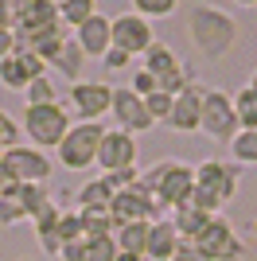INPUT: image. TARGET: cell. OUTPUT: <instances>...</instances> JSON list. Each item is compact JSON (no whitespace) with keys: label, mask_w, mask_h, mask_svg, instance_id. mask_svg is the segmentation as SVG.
Returning a JSON list of instances; mask_svg holds the SVG:
<instances>
[{"label":"cell","mask_w":257,"mask_h":261,"mask_svg":"<svg viewBox=\"0 0 257 261\" xmlns=\"http://www.w3.org/2000/svg\"><path fill=\"white\" fill-rule=\"evenodd\" d=\"M140 184L152 191L156 199V218L160 215H171L191 203V191H195V168L179 160H156L148 172H140Z\"/></svg>","instance_id":"6da1fadb"},{"label":"cell","mask_w":257,"mask_h":261,"mask_svg":"<svg viewBox=\"0 0 257 261\" xmlns=\"http://www.w3.org/2000/svg\"><path fill=\"white\" fill-rule=\"evenodd\" d=\"M187 35H191L195 51L203 59H222L230 47L238 43V23L226 16L222 8H211V4H199L187 16Z\"/></svg>","instance_id":"7a4b0ae2"},{"label":"cell","mask_w":257,"mask_h":261,"mask_svg":"<svg viewBox=\"0 0 257 261\" xmlns=\"http://www.w3.org/2000/svg\"><path fill=\"white\" fill-rule=\"evenodd\" d=\"M23 137L32 141V148L47 152V148H59L70 129V113H66L63 101H55V106H23Z\"/></svg>","instance_id":"3957f363"},{"label":"cell","mask_w":257,"mask_h":261,"mask_svg":"<svg viewBox=\"0 0 257 261\" xmlns=\"http://www.w3.org/2000/svg\"><path fill=\"white\" fill-rule=\"evenodd\" d=\"M106 137V125L101 121H74L70 129H66L63 144L55 148L59 152V164L70 168V172H90L97 164V144Z\"/></svg>","instance_id":"277c9868"},{"label":"cell","mask_w":257,"mask_h":261,"mask_svg":"<svg viewBox=\"0 0 257 261\" xmlns=\"http://www.w3.org/2000/svg\"><path fill=\"white\" fill-rule=\"evenodd\" d=\"M191 246L203 253L207 261H242V257H246L242 238L234 234L230 218H222V215H211V222L199 230V238H195Z\"/></svg>","instance_id":"5b68a950"},{"label":"cell","mask_w":257,"mask_h":261,"mask_svg":"<svg viewBox=\"0 0 257 261\" xmlns=\"http://www.w3.org/2000/svg\"><path fill=\"white\" fill-rule=\"evenodd\" d=\"M199 133H207L211 141L230 144L238 133V113L234 98L226 90H203V117H199Z\"/></svg>","instance_id":"8992f818"},{"label":"cell","mask_w":257,"mask_h":261,"mask_svg":"<svg viewBox=\"0 0 257 261\" xmlns=\"http://www.w3.org/2000/svg\"><path fill=\"white\" fill-rule=\"evenodd\" d=\"M0 168H4L16 184H47V179H51V156L32 148V144H12V148H4Z\"/></svg>","instance_id":"52a82bcc"},{"label":"cell","mask_w":257,"mask_h":261,"mask_svg":"<svg viewBox=\"0 0 257 261\" xmlns=\"http://www.w3.org/2000/svg\"><path fill=\"white\" fill-rule=\"evenodd\" d=\"M109 215H113L117 226H125V222H156V199H152V191L137 179V184L113 191Z\"/></svg>","instance_id":"ba28073f"},{"label":"cell","mask_w":257,"mask_h":261,"mask_svg":"<svg viewBox=\"0 0 257 261\" xmlns=\"http://www.w3.org/2000/svg\"><path fill=\"white\" fill-rule=\"evenodd\" d=\"M66 98H70V109H74L82 121H101L109 113V106H113V86H109V82H90V78H82V82H70V86H66Z\"/></svg>","instance_id":"9c48e42d"},{"label":"cell","mask_w":257,"mask_h":261,"mask_svg":"<svg viewBox=\"0 0 257 261\" xmlns=\"http://www.w3.org/2000/svg\"><path fill=\"white\" fill-rule=\"evenodd\" d=\"M109 32H113V47H121L125 55H144L152 43H156V32H152V23L144 20V16H137V12H121V16H113V23H109Z\"/></svg>","instance_id":"30bf717a"},{"label":"cell","mask_w":257,"mask_h":261,"mask_svg":"<svg viewBox=\"0 0 257 261\" xmlns=\"http://www.w3.org/2000/svg\"><path fill=\"white\" fill-rule=\"evenodd\" d=\"M109 113H113V121H117V129L125 133H148L156 121H152L148 106H144V98L140 94H133L128 86H113V106H109Z\"/></svg>","instance_id":"8fae6325"},{"label":"cell","mask_w":257,"mask_h":261,"mask_svg":"<svg viewBox=\"0 0 257 261\" xmlns=\"http://www.w3.org/2000/svg\"><path fill=\"white\" fill-rule=\"evenodd\" d=\"M137 164V137L125 129H106L101 144H97V168L101 175L117 172V168H133Z\"/></svg>","instance_id":"7c38bea8"},{"label":"cell","mask_w":257,"mask_h":261,"mask_svg":"<svg viewBox=\"0 0 257 261\" xmlns=\"http://www.w3.org/2000/svg\"><path fill=\"white\" fill-rule=\"evenodd\" d=\"M195 187L211 191V195L226 207V203L238 195V168L234 164H222V160H203L195 168Z\"/></svg>","instance_id":"4fadbf2b"},{"label":"cell","mask_w":257,"mask_h":261,"mask_svg":"<svg viewBox=\"0 0 257 261\" xmlns=\"http://www.w3.org/2000/svg\"><path fill=\"white\" fill-rule=\"evenodd\" d=\"M203 90L207 86H187L175 94V101H171V113H168V125L171 133H199V117H203Z\"/></svg>","instance_id":"5bb4252c"},{"label":"cell","mask_w":257,"mask_h":261,"mask_svg":"<svg viewBox=\"0 0 257 261\" xmlns=\"http://www.w3.org/2000/svg\"><path fill=\"white\" fill-rule=\"evenodd\" d=\"M109 23H113L109 16L94 12V16H90V20L74 32V43L82 47L86 59H106V51L113 47V32H109Z\"/></svg>","instance_id":"9a60e30c"},{"label":"cell","mask_w":257,"mask_h":261,"mask_svg":"<svg viewBox=\"0 0 257 261\" xmlns=\"http://www.w3.org/2000/svg\"><path fill=\"white\" fill-rule=\"evenodd\" d=\"M55 23H63V20H59V0H32V4H28V12L16 20V32L35 35V32L55 28Z\"/></svg>","instance_id":"2e32d148"},{"label":"cell","mask_w":257,"mask_h":261,"mask_svg":"<svg viewBox=\"0 0 257 261\" xmlns=\"http://www.w3.org/2000/svg\"><path fill=\"white\" fill-rule=\"evenodd\" d=\"M59 215H63V211L55 207H43L39 215L32 218L35 222V238H39V246H43V253H47V257H59V253H63V234H59Z\"/></svg>","instance_id":"e0dca14e"},{"label":"cell","mask_w":257,"mask_h":261,"mask_svg":"<svg viewBox=\"0 0 257 261\" xmlns=\"http://www.w3.org/2000/svg\"><path fill=\"white\" fill-rule=\"evenodd\" d=\"M179 230H175V222L171 218H156L152 222V230H148V253L152 257H160V261H168L171 253L179 250Z\"/></svg>","instance_id":"ac0fdd59"},{"label":"cell","mask_w":257,"mask_h":261,"mask_svg":"<svg viewBox=\"0 0 257 261\" xmlns=\"http://www.w3.org/2000/svg\"><path fill=\"white\" fill-rule=\"evenodd\" d=\"M47 66H55V70H59V74L66 78V86H70V82H82L86 55H82V47H78L74 39H66V43L59 47V51H55V59H51Z\"/></svg>","instance_id":"d6986e66"},{"label":"cell","mask_w":257,"mask_h":261,"mask_svg":"<svg viewBox=\"0 0 257 261\" xmlns=\"http://www.w3.org/2000/svg\"><path fill=\"white\" fill-rule=\"evenodd\" d=\"M148 230H152V222H125V226L113 230V242H117L121 253L144 257V253H148Z\"/></svg>","instance_id":"ffe728a7"},{"label":"cell","mask_w":257,"mask_h":261,"mask_svg":"<svg viewBox=\"0 0 257 261\" xmlns=\"http://www.w3.org/2000/svg\"><path fill=\"white\" fill-rule=\"evenodd\" d=\"M78 215H82V234L86 238H113L117 222H113L109 207H90V211H78Z\"/></svg>","instance_id":"44dd1931"},{"label":"cell","mask_w":257,"mask_h":261,"mask_svg":"<svg viewBox=\"0 0 257 261\" xmlns=\"http://www.w3.org/2000/svg\"><path fill=\"white\" fill-rule=\"evenodd\" d=\"M171 222H175V230H179L183 242H195V238H199V230L211 222V215L199 211V207H179V211H171Z\"/></svg>","instance_id":"7402d4cb"},{"label":"cell","mask_w":257,"mask_h":261,"mask_svg":"<svg viewBox=\"0 0 257 261\" xmlns=\"http://www.w3.org/2000/svg\"><path fill=\"white\" fill-rule=\"evenodd\" d=\"M179 63H183V59L171 51L168 43H152L148 51H144V63H140V66H144L152 78H160V74H168V70H175Z\"/></svg>","instance_id":"603a6c76"},{"label":"cell","mask_w":257,"mask_h":261,"mask_svg":"<svg viewBox=\"0 0 257 261\" xmlns=\"http://www.w3.org/2000/svg\"><path fill=\"white\" fill-rule=\"evenodd\" d=\"M0 82H4L8 90H16V94H23L35 78H32V70L23 66L20 55H8V59H0Z\"/></svg>","instance_id":"cb8c5ba5"},{"label":"cell","mask_w":257,"mask_h":261,"mask_svg":"<svg viewBox=\"0 0 257 261\" xmlns=\"http://www.w3.org/2000/svg\"><path fill=\"white\" fill-rule=\"evenodd\" d=\"M113 203V187L106 184V175H97L90 184H82L78 191V211H90V207H109Z\"/></svg>","instance_id":"d4e9b609"},{"label":"cell","mask_w":257,"mask_h":261,"mask_svg":"<svg viewBox=\"0 0 257 261\" xmlns=\"http://www.w3.org/2000/svg\"><path fill=\"white\" fill-rule=\"evenodd\" d=\"M94 12H97V0H59V20H63V28H74V32Z\"/></svg>","instance_id":"484cf974"},{"label":"cell","mask_w":257,"mask_h":261,"mask_svg":"<svg viewBox=\"0 0 257 261\" xmlns=\"http://www.w3.org/2000/svg\"><path fill=\"white\" fill-rule=\"evenodd\" d=\"M55 101H63V90L55 86V78H51V74L35 78L32 86L23 90V106H55Z\"/></svg>","instance_id":"4316f807"},{"label":"cell","mask_w":257,"mask_h":261,"mask_svg":"<svg viewBox=\"0 0 257 261\" xmlns=\"http://www.w3.org/2000/svg\"><path fill=\"white\" fill-rule=\"evenodd\" d=\"M230 156L238 164H257V129H238L230 141Z\"/></svg>","instance_id":"83f0119b"},{"label":"cell","mask_w":257,"mask_h":261,"mask_svg":"<svg viewBox=\"0 0 257 261\" xmlns=\"http://www.w3.org/2000/svg\"><path fill=\"white\" fill-rule=\"evenodd\" d=\"M234 113H238V129H257V94L249 86L234 94Z\"/></svg>","instance_id":"f1b7e54d"},{"label":"cell","mask_w":257,"mask_h":261,"mask_svg":"<svg viewBox=\"0 0 257 261\" xmlns=\"http://www.w3.org/2000/svg\"><path fill=\"white\" fill-rule=\"evenodd\" d=\"M20 203L28 211V218H35L43 207H51V195H47L43 184H20Z\"/></svg>","instance_id":"f546056e"},{"label":"cell","mask_w":257,"mask_h":261,"mask_svg":"<svg viewBox=\"0 0 257 261\" xmlns=\"http://www.w3.org/2000/svg\"><path fill=\"white\" fill-rule=\"evenodd\" d=\"M179 8V0H133V12L137 16H144V20H168L171 12Z\"/></svg>","instance_id":"4dcf8cb0"},{"label":"cell","mask_w":257,"mask_h":261,"mask_svg":"<svg viewBox=\"0 0 257 261\" xmlns=\"http://www.w3.org/2000/svg\"><path fill=\"white\" fill-rule=\"evenodd\" d=\"M23 218H28V211H23V203H20V187H16L12 195H0V226H16Z\"/></svg>","instance_id":"1f68e13d"},{"label":"cell","mask_w":257,"mask_h":261,"mask_svg":"<svg viewBox=\"0 0 257 261\" xmlns=\"http://www.w3.org/2000/svg\"><path fill=\"white\" fill-rule=\"evenodd\" d=\"M117 242L113 238H90L86 242V253H82V261H117Z\"/></svg>","instance_id":"d6a6232c"},{"label":"cell","mask_w":257,"mask_h":261,"mask_svg":"<svg viewBox=\"0 0 257 261\" xmlns=\"http://www.w3.org/2000/svg\"><path fill=\"white\" fill-rule=\"evenodd\" d=\"M171 94H164V90H156V94H148L144 98V106H148V113H152V121H168V113H171Z\"/></svg>","instance_id":"836d02e7"},{"label":"cell","mask_w":257,"mask_h":261,"mask_svg":"<svg viewBox=\"0 0 257 261\" xmlns=\"http://www.w3.org/2000/svg\"><path fill=\"white\" fill-rule=\"evenodd\" d=\"M20 137H23V129L16 125V117H8V113L0 109V144L12 148V144H20Z\"/></svg>","instance_id":"e575fe53"},{"label":"cell","mask_w":257,"mask_h":261,"mask_svg":"<svg viewBox=\"0 0 257 261\" xmlns=\"http://www.w3.org/2000/svg\"><path fill=\"white\" fill-rule=\"evenodd\" d=\"M140 179V168L133 164V168H117V172H106V184L113 187V191H121V187H128V184H137Z\"/></svg>","instance_id":"d590c367"},{"label":"cell","mask_w":257,"mask_h":261,"mask_svg":"<svg viewBox=\"0 0 257 261\" xmlns=\"http://www.w3.org/2000/svg\"><path fill=\"white\" fill-rule=\"evenodd\" d=\"M128 90H133V94H140V98H148V94H156V78L148 74V70H144V66H137V74H133V82H128Z\"/></svg>","instance_id":"8d00e7d4"},{"label":"cell","mask_w":257,"mask_h":261,"mask_svg":"<svg viewBox=\"0 0 257 261\" xmlns=\"http://www.w3.org/2000/svg\"><path fill=\"white\" fill-rule=\"evenodd\" d=\"M128 59H133V55H125L121 47H109L101 63H106V70H125V66H128Z\"/></svg>","instance_id":"74e56055"},{"label":"cell","mask_w":257,"mask_h":261,"mask_svg":"<svg viewBox=\"0 0 257 261\" xmlns=\"http://www.w3.org/2000/svg\"><path fill=\"white\" fill-rule=\"evenodd\" d=\"M86 242H90V238H74V242H66L59 257H63V261H82V253H86Z\"/></svg>","instance_id":"f35d334b"},{"label":"cell","mask_w":257,"mask_h":261,"mask_svg":"<svg viewBox=\"0 0 257 261\" xmlns=\"http://www.w3.org/2000/svg\"><path fill=\"white\" fill-rule=\"evenodd\" d=\"M168 261H207V257H203V253H199V250H195L191 242H179V250L171 253Z\"/></svg>","instance_id":"ab89813d"},{"label":"cell","mask_w":257,"mask_h":261,"mask_svg":"<svg viewBox=\"0 0 257 261\" xmlns=\"http://www.w3.org/2000/svg\"><path fill=\"white\" fill-rule=\"evenodd\" d=\"M12 51H16V32H8V28H0V59H8Z\"/></svg>","instance_id":"60d3db41"},{"label":"cell","mask_w":257,"mask_h":261,"mask_svg":"<svg viewBox=\"0 0 257 261\" xmlns=\"http://www.w3.org/2000/svg\"><path fill=\"white\" fill-rule=\"evenodd\" d=\"M0 28H8V32H16V12H12L8 4H4V0H0Z\"/></svg>","instance_id":"b9f144b4"},{"label":"cell","mask_w":257,"mask_h":261,"mask_svg":"<svg viewBox=\"0 0 257 261\" xmlns=\"http://www.w3.org/2000/svg\"><path fill=\"white\" fill-rule=\"evenodd\" d=\"M4 4H8V8L16 12V20H20L23 12H28V4H32V0H4Z\"/></svg>","instance_id":"7bdbcfd3"},{"label":"cell","mask_w":257,"mask_h":261,"mask_svg":"<svg viewBox=\"0 0 257 261\" xmlns=\"http://www.w3.org/2000/svg\"><path fill=\"white\" fill-rule=\"evenodd\" d=\"M234 4H242V8H257V0H234Z\"/></svg>","instance_id":"ee69618b"},{"label":"cell","mask_w":257,"mask_h":261,"mask_svg":"<svg viewBox=\"0 0 257 261\" xmlns=\"http://www.w3.org/2000/svg\"><path fill=\"white\" fill-rule=\"evenodd\" d=\"M117 261H140V257H133V253H117Z\"/></svg>","instance_id":"f6af8a7d"},{"label":"cell","mask_w":257,"mask_h":261,"mask_svg":"<svg viewBox=\"0 0 257 261\" xmlns=\"http://www.w3.org/2000/svg\"><path fill=\"white\" fill-rule=\"evenodd\" d=\"M249 90H253V94H257V70H253V78H249Z\"/></svg>","instance_id":"bcb514c9"},{"label":"cell","mask_w":257,"mask_h":261,"mask_svg":"<svg viewBox=\"0 0 257 261\" xmlns=\"http://www.w3.org/2000/svg\"><path fill=\"white\" fill-rule=\"evenodd\" d=\"M140 261H160V257H152V253H144V257H140Z\"/></svg>","instance_id":"7dc6e473"},{"label":"cell","mask_w":257,"mask_h":261,"mask_svg":"<svg viewBox=\"0 0 257 261\" xmlns=\"http://www.w3.org/2000/svg\"><path fill=\"white\" fill-rule=\"evenodd\" d=\"M16 261H32V257H16Z\"/></svg>","instance_id":"c3c4849f"},{"label":"cell","mask_w":257,"mask_h":261,"mask_svg":"<svg viewBox=\"0 0 257 261\" xmlns=\"http://www.w3.org/2000/svg\"><path fill=\"white\" fill-rule=\"evenodd\" d=\"M253 238H257V222H253Z\"/></svg>","instance_id":"681fc988"},{"label":"cell","mask_w":257,"mask_h":261,"mask_svg":"<svg viewBox=\"0 0 257 261\" xmlns=\"http://www.w3.org/2000/svg\"><path fill=\"white\" fill-rule=\"evenodd\" d=\"M0 156H4V144H0Z\"/></svg>","instance_id":"f907efd6"}]
</instances>
